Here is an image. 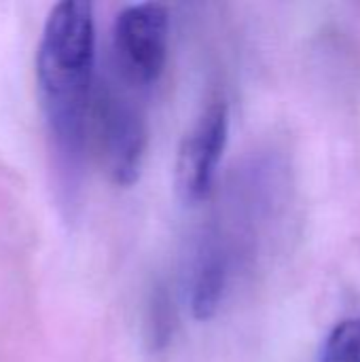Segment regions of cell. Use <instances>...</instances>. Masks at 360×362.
<instances>
[{
    "instance_id": "obj_1",
    "label": "cell",
    "mask_w": 360,
    "mask_h": 362,
    "mask_svg": "<svg viewBox=\"0 0 360 362\" xmlns=\"http://www.w3.org/2000/svg\"><path fill=\"white\" fill-rule=\"evenodd\" d=\"M95 59L93 6L81 0L55 4L36 51V85L57 148L76 157L85 142Z\"/></svg>"
},
{
    "instance_id": "obj_2",
    "label": "cell",
    "mask_w": 360,
    "mask_h": 362,
    "mask_svg": "<svg viewBox=\"0 0 360 362\" xmlns=\"http://www.w3.org/2000/svg\"><path fill=\"white\" fill-rule=\"evenodd\" d=\"M91 125L98 153L110 180L129 187L138 180L146 153V119L129 95L104 87L91 100Z\"/></svg>"
},
{
    "instance_id": "obj_3",
    "label": "cell",
    "mask_w": 360,
    "mask_h": 362,
    "mask_svg": "<svg viewBox=\"0 0 360 362\" xmlns=\"http://www.w3.org/2000/svg\"><path fill=\"white\" fill-rule=\"evenodd\" d=\"M170 40V17L163 4L140 2L125 6L112 25V51L125 83L149 87L159 81Z\"/></svg>"
},
{
    "instance_id": "obj_4",
    "label": "cell",
    "mask_w": 360,
    "mask_h": 362,
    "mask_svg": "<svg viewBox=\"0 0 360 362\" xmlns=\"http://www.w3.org/2000/svg\"><path fill=\"white\" fill-rule=\"evenodd\" d=\"M229 136V108L210 102L180 142L176 157V189L187 204L208 197Z\"/></svg>"
},
{
    "instance_id": "obj_5",
    "label": "cell",
    "mask_w": 360,
    "mask_h": 362,
    "mask_svg": "<svg viewBox=\"0 0 360 362\" xmlns=\"http://www.w3.org/2000/svg\"><path fill=\"white\" fill-rule=\"evenodd\" d=\"M225 286H227V259L219 248L208 246L199 255L191 280L189 301H191L193 316L197 320H210L216 314L225 295Z\"/></svg>"
},
{
    "instance_id": "obj_6",
    "label": "cell",
    "mask_w": 360,
    "mask_h": 362,
    "mask_svg": "<svg viewBox=\"0 0 360 362\" xmlns=\"http://www.w3.org/2000/svg\"><path fill=\"white\" fill-rule=\"evenodd\" d=\"M320 362H360V316L339 322L331 331Z\"/></svg>"
},
{
    "instance_id": "obj_7",
    "label": "cell",
    "mask_w": 360,
    "mask_h": 362,
    "mask_svg": "<svg viewBox=\"0 0 360 362\" xmlns=\"http://www.w3.org/2000/svg\"><path fill=\"white\" fill-rule=\"evenodd\" d=\"M149 327H151V341H153L155 350L166 348L174 333V312H172V301L163 288H159L153 295Z\"/></svg>"
}]
</instances>
